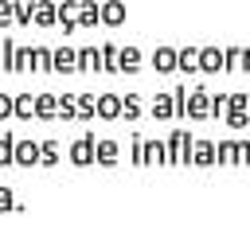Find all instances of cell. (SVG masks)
I'll return each instance as SVG.
<instances>
[{
    "label": "cell",
    "mask_w": 250,
    "mask_h": 234,
    "mask_svg": "<svg viewBox=\"0 0 250 234\" xmlns=\"http://www.w3.org/2000/svg\"><path fill=\"white\" fill-rule=\"evenodd\" d=\"M0 51H4V70L8 74H20L31 62V47H16L12 39H0Z\"/></svg>",
    "instance_id": "1"
},
{
    "label": "cell",
    "mask_w": 250,
    "mask_h": 234,
    "mask_svg": "<svg viewBox=\"0 0 250 234\" xmlns=\"http://www.w3.org/2000/svg\"><path fill=\"white\" fill-rule=\"evenodd\" d=\"M39 156H43V140H16V164L31 168L39 164Z\"/></svg>",
    "instance_id": "2"
},
{
    "label": "cell",
    "mask_w": 250,
    "mask_h": 234,
    "mask_svg": "<svg viewBox=\"0 0 250 234\" xmlns=\"http://www.w3.org/2000/svg\"><path fill=\"white\" fill-rule=\"evenodd\" d=\"M51 70H59V74H70V70H78V51H66V47H59V51H55V58H51Z\"/></svg>",
    "instance_id": "3"
},
{
    "label": "cell",
    "mask_w": 250,
    "mask_h": 234,
    "mask_svg": "<svg viewBox=\"0 0 250 234\" xmlns=\"http://www.w3.org/2000/svg\"><path fill=\"white\" fill-rule=\"evenodd\" d=\"M94 152H98L94 136H82V140H74V144H70V160H74V164H90V160H94Z\"/></svg>",
    "instance_id": "4"
},
{
    "label": "cell",
    "mask_w": 250,
    "mask_h": 234,
    "mask_svg": "<svg viewBox=\"0 0 250 234\" xmlns=\"http://www.w3.org/2000/svg\"><path fill=\"white\" fill-rule=\"evenodd\" d=\"M35 23H39V27H51V23H59V8H55L51 0H39V4H35Z\"/></svg>",
    "instance_id": "5"
},
{
    "label": "cell",
    "mask_w": 250,
    "mask_h": 234,
    "mask_svg": "<svg viewBox=\"0 0 250 234\" xmlns=\"http://www.w3.org/2000/svg\"><path fill=\"white\" fill-rule=\"evenodd\" d=\"M55 113H59V98H55V94H39V98H35V117L47 121V117H55Z\"/></svg>",
    "instance_id": "6"
},
{
    "label": "cell",
    "mask_w": 250,
    "mask_h": 234,
    "mask_svg": "<svg viewBox=\"0 0 250 234\" xmlns=\"http://www.w3.org/2000/svg\"><path fill=\"white\" fill-rule=\"evenodd\" d=\"M74 4H78V0H62V4H59V23H62V31H74V27H78Z\"/></svg>",
    "instance_id": "7"
},
{
    "label": "cell",
    "mask_w": 250,
    "mask_h": 234,
    "mask_svg": "<svg viewBox=\"0 0 250 234\" xmlns=\"http://www.w3.org/2000/svg\"><path fill=\"white\" fill-rule=\"evenodd\" d=\"M16 164V136L12 133H0V168Z\"/></svg>",
    "instance_id": "8"
},
{
    "label": "cell",
    "mask_w": 250,
    "mask_h": 234,
    "mask_svg": "<svg viewBox=\"0 0 250 234\" xmlns=\"http://www.w3.org/2000/svg\"><path fill=\"white\" fill-rule=\"evenodd\" d=\"M16 117H20V121L35 117V98H31V94H16Z\"/></svg>",
    "instance_id": "9"
},
{
    "label": "cell",
    "mask_w": 250,
    "mask_h": 234,
    "mask_svg": "<svg viewBox=\"0 0 250 234\" xmlns=\"http://www.w3.org/2000/svg\"><path fill=\"white\" fill-rule=\"evenodd\" d=\"M31 70H51V58H55V51H47V47H31Z\"/></svg>",
    "instance_id": "10"
},
{
    "label": "cell",
    "mask_w": 250,
    "mask_h": 234,
    "mask_svg": "<svg viewBox=\"0 0 250 234\" xmlns=\"http://www.w3.org/2000/svg\"><path fill=\"white\" fill-rule=\"evenodd\" d=\"M35 20V4L31 0H16V23H31Z\"/></svg>",
    "instance_id": "11"
},
{
    "label": "cell",
    "mask_w": 250,
    "mask_h": 234,
    "mask_svg": "<svg viewBox=\"0 0 250 234\" xmlns=\"http://www.w3.org/2000/svg\"><path fill=\"white\" fill-rule=\"evenodd\" d=\"M98 160H102V164H113V160H117V144H113V140H98Z\"/></svg>",
    "instance_id": "12"
},
{
    "label": "cell",
    "mask_w": 250,
    "mask_h": 234,
    "mask_svg": "<svg viewBox=\"0 0 250 234\" xmlns=\"http://www.w3.org/2000/svg\"><path fill=\"white\" fill-rule=\"evenodd\" d=\"M8 23H16V0H0V31Z\"/></svg>",
    "instance_id": "13"
},
{
    "label": "cell",
    "mask_w": 250,
    "mask_h": 234,
    "mask_svg": "<svg viewBox=\"0 0 250 234\" xmlns=\"http://www.w3.org/2000/svg\"><path fill=\"white\" fill-rule=\"evenodd\" d=\"M16 117V94H0V121Z\"/></svg>",
    "instance_id": "14"
},
{
    "label": "cell",
    "mask_w": 250,
    "mask_h": 234,
    "mask_svg": "<svg viewBox=\"0 0 250 234\" xmlns=\"http://www.w3.org/2000/svg\"><path fill=\"white\" fill-rule=\"evenodd\" d=\"M59 113H62V121H70V117H78V105L70 101V94H62V101H59Z\"/></svg>",
    "instance_id": "15"
},
{
    "label": "cell",
    "mask_w": 250,
    "mask_h": 234,
    "mask_svg": "<svg viewBox=\"0 0 250 234\" xmlns=\"http://www.w3.org/2000/svg\"><path fill=\"white\" fill-rule=\"evenodd\" d=\"M117 109H121L117 98H102V101H98V113H102V117H117Z\"/></svg>",
    "instance_id": "16"
},
{
    "label": "cell",
    "mask_w": 250,
    "mask_h": 234,
    "mask_svg": "<svg viewBox=\"0 0 250 234\" xmlns=\"http://www.w3.org/2000/svg\"><path fill=\"white\" fill-rule=\"evenodd\" d=\"M121 16H125V12H121V4H105V8H102V20H105V23H117Z\"/></svg>",
    "instance_id": "17"
},
{
    "label": "cell",
    "mask_w": 250,
    "mask_h": 234,
    "mask_svg": "<svg viewBox=\"0 0 250 234\" xmlns=\"http://www.w3.org/2000/svg\"><path fill=\"white\" fill-rule=\"evenodd\" d=\"M117 58H121V62H117L121 70H133V66H137V51H133V47H125V51H121Z\"/></svg>",
    "instance_id": "18"
},
{
    "label": "cell",
    "mask_w": 250,
    "mask_h": 234,
    "mask_svg": "<svg viewBox=\"0 0 250 234\" xmlns=\"http://www.w3.org/2000/svg\"><path fill=\"white\" fill-rule=\"evenodd\" d=\"M55 152H59V144H55V140H43V156H39V164H55V160H59Z\"/></svg>",
    "instance_id": "19"
},
{
    "label": "cell",
    "mask_w": 250,
    "mask_h": 234,
    "mask_svg": "<svg viewBox=\"0 0 250 234\" xmlns=\"http://www.w3.org/2000/svg\"><path fill=\"white\" fill-rule=\"evenodd\" d=\"M152 62H156L160 70H168V66H172V51H156V58H152Z\"/></svg>",
    "instance_id": "20"
},
{
    "label": "cell",
    "mask_w": 250,
    "mask_h": 234,
    "mask_svg": "<svg viewBox=\"0 0 250 234\" xmlns=\"http://www.w3.org/2000/svg\"><path fill=\"white\" fill-rule=\"evenodd\" d=\"M0 66H4V51H0Z\"/></svg>",
    "instance_id": "21"
}]
</instances>
